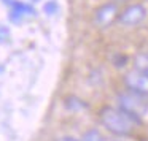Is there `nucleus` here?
Masks as SVG:
<instances>
[{"label": "nucleus", "mask_w": 148, "mask_h": 141, "mask_svg": "<svg viewBox=\"0 0 148 141\" xmlns=\"http://www.w3.org/2000/svg\"><path fill=\"white\" fill-rule=\"evenodd\" d=\"M8 38H10V30H8L7 27H3V26H0V43H3V41H7Z\"/></svg>", "instance_id": "11"}, {"label": "nucleus", "mask_w": 148, "mask_h": 141, "mask_svg": "<svg viewBox=\"0 0 148 141\" xmlns=\"http://www.w3.org/2000/svg\"><path fill=\"white\" fill-rule=\"evenodd\" d=\"M119 11H118V5L115 2H108V3H103L94 11V24L100 29H105L115 19H118Z\"/></svg>", "instance_id": "5"}, {"label": "nucleus", "mask_w": 148, "mask_h": 141, "mask_svg": "<svg viewBox=\"0 0 148 141\" xmlns=\"http://www.w3.org/2000/svg\"><path fill=\"white\" fill-rule=\"evenodd\" d=\"M147 19V8L142 3H132L119 11L118 21L124 27H135Z\"/></svg>", "instance_id": "4"}, {"label": "nucleus", "mask_w": 148, "mask_h": 141, "mask_svg": "<svg viewBox=\"0 0 148 141\" xmlns=\"http://www.w3.org/2000/svg\"><path fill=\"white\" fill-rule=\"evenodd\" d=\"M58 141H81V140H77V138H73V136H62V138H59Z\"/></svg>", "instance_id": "12"}, {"label": "nucleus", "mask_w": 148, "mask_h": 141, "mask_svg": "<svg viewBox=\"0 0 148 141\" xmlns=\"http://www.w3.org/2000/svg\"><path fill=\"white\" fill-rule=\"evenodd\" d=\"M134 70L148 75V54L147 52H140V54H137L134 57Z\"/></svg>", "instance_id": "8"}, {"label": "nucleus", "mask_w": 148, "mask_h": 141, "mask_svg": "<svg viewBox=\"0 0 148 141\" xmlns=\"http://www.w3.org/2000/svg\"><path fill=\"white\" fill-rule=\"evenodd\" d=\"M81 141H107V140L97 128H91V130H88L86 133L83 135Z\"/></svg>", "instance_id": "9"}, {"label": "nucleus", "mask_w": 148, "mask_h": 141, "mask_svg": "<svg viewBox=\"0 0 148 141\" xmlns=\"http://www.w3.org/2000/svg\"><path fill=\"white\" fill-rule=\"evenodd\" d=\"M64 105H65V108L70 109V111H81V109L88 108V103L84 102V100L78 98V97H73V95L67 97V98L64 100Z\"/></svg>", "instance_id": "7"}, {"label": "nucleus", "mask_w": 148, "mask_h": 141, "mask_svg": "<svg viewBox=\"0 0 148 141\" xmlns=\"http://www.w3.org/2000/svg\"><path fill=\"white\" fill-rule=\"evenodd\" d=\"M11 7L10 11V19L13 22H21L24 16H35V10H34L32 5L29 3H24V2H18V0H8L5 2Z\"/></svg>", "instance_id": "6"}, {"label": "nucleus", "mask_w": 148, "mask_h": 141, "mask_svg": "<svg viewBox=\"0 0 148 141\" xmlns=\"http://www.w3.org/2000/svg\"><path fill=\"white\" fill-rule=\"evenodd\" d=\"M123 86L129 92L148 97V75L132 68V70L126 71L123 76Z\"/></svg>", "instance_id": "3"}, {"label": "nucleus", "mask_w": 148, "mask_h": 141, "mask_svg": "<svg viewBox=\"0 0 148 141\" xmlns=\"http://www.w3.org/2000/svg\"><path fill=\"white\" fill-rule=\"evenodd\" d=\"M115 3H119V2H127V0H113Z\"/></svg>", "instance_id": "13"}, {"label": "nucleus", "mask_w": 148, "mask_h": 141, "mask_svg": "<svg viewBox=\"0 0 148 141\" xmlns=\"http://www.w3.org/2000/svg\"><path fill=\"white\" fill-rule=\"evenodd\" d=\"M116 106H119L123 111L142 121L145 113L148 111V97L138 95V94L129 92L124 89L116 95Z\"/></svg>", "instance_id": "2"}, {"label": "nucleus", "mask_w": 148, "mask_h": 141, "mask_svg": "<svg viewBox=\"0 0 148 141\" xmlns=\"http://www.w3.org/2000/svg\"><path fill=\"white\" fill-rule=\"evenodd\" d=\"M99 117V124L105 128L108 133H112L113 136L118 138H126L135 133L137 127L142 124L140 119L131 116L129 113L123 111L119 106H112L105 105L99 109L97 113Z\"/></svg>", "instance_id": "1"}, {"label": "nucleus", "mask_w": 148, "mask_h": 141, "mask_svg": "<svg viewBox=\"0 0 148 141\" xmlns=\"http://www.w3.org/2000/svg\"><path fill=\"white\" fill-rule=\"evenodd\" d=\"M43 11H45L46 14H54L56 11H58V3H56L54 0H49V2H46V3H45Z\"/></svg>", "instance_id": "10"}]
</instances>
